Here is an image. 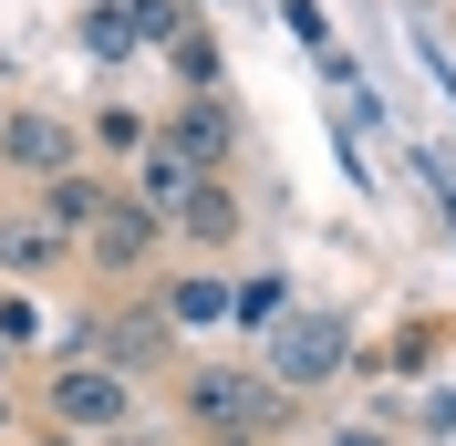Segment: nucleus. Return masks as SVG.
Segmentation results:
<instances>
[{
  "instance_id": "obj_1",
  "label": "nucleus",
  "mask_w": 456,
  "mask_h": 446,
  "mask_svg": "<svg viewBox=\"0 0 456 446\" xmlns=\"http://www.w3.org/2000/svg\"><path fill=\"white\" fill-rule=\"evenodd\" d=\"M187 416L218 446H259V436L290 425V394L270 384V374H198V384H187Z\"/></svg>"
},
{
  "instance_id": "obj_2",
  "label": "nucleus",
  "mask_w": 456,
  "mask_h": 446,
  "mask_svg": "<svg viewBox=\"0 0 456 446\" xmlns=\"http://www.w3.org/2000/svg\"><path fill=\"white\" fill-rule=\"evenodd\" d=\"M342 353H353V343H342L332 311H301V322H281V343H270V363H281L270 384L301 394V384H322V374H342Z\"/></svg>"
},
{
  "instance_id": "obj_3",
  "label": "nucleus",
  "mask_w": 456,
  "mask_h": 446,
  "mask_svg": "<svg viewBox=\"0 0 456 446\" xmlns=\"http://www.w3.org/2000/svg\"><path fill=\"white\" fill-rule=\"evenodd\" d=\"M53 416L73 425V436H114V425H125V374H104V363H62V374H53Z\"/></svg>"
},
{
  "instance_id": "obj_4",
  "label": "nucleus",
  "mask_w": 456,
  "mask_h": 446,
  "mask_svg": "<svg viewBox=\"0 0 456 446\" xmlns=\"http://www.w3.org/2000/svg\"><path fill=\"white\" fill-rule=\"evenodd\" d=\"M176 322L167 311H114V322H84V353H104V374H145V363H167Z\"/></svg>"
},
{
  "instance_id": "obj_5",
  "label": "nucleus",
  "mask_w": 456,
  "mask_h": 446,
  "mask_svg": "<svg viewBox=\"0 0 456 446\" xmlns=\"http://www.w3.org/2000/svg\"><path fill=\"white\" fill-rule=\"evenodd\" d=\"M84 239H94V260H104V270H135V260L156 250V219H145L135 197H104V208L84 219Z\"/></svg>"
},
{
  "instance_id": "obj_6",
  "label": "nucleus",
  "mask_w": 456,
  "mask_h": 446,
  "mask_svg": "<svg viewBox=\"0 0 456 446\" xmlns=\"http://www.w3.org/2000/svg\"><path fill=\"white\" fill-rule=\"evenodd\" d=\"M11 167L73 177V125H62V114H11Z\"/></svg>"
},
{
  "instance_id": "obj_7",
  "label": "nucleus",
  "mask_w": 456,
  "mask_h": 446,
  "mask_svg": "<svg viewBox=\"0 0 456 446\" xmlns=\"http://www.w3.org/2000/svg\"><path fill=\"white\" fill-rule=\"evenodd\" d=\"M228 136H239V125H228V104H187V114H176V136H167V156H176V167H218Z\"/></svg>"
},
{
  "instance_id": "obj_8",
  "label": "nucleus",
  "mask_w": 456,
  "mask_h": 446,
  "mask_svg": "<svg viewBox=\"0 0 456 446\" xmlns=\"http://www.w3.org/2000/svg\"><path fill=\"white\" fill-rule=\"evenodd\" d=\"M0 270H62V228L53 219H0Z\"/></svg>"
},
{
  "instance_id": "obj_9",
  "label": "nucleus",
  "mask_w": 456,
  "mask_h": 446,
  "mask_svg": "<svg viewBox=\"0 0 456 446\" xmlns=\"http://www.w3.org/2000/svg\"><path fill=\"white\" fill-rule=\"evenodd\" d=\"M187 187H198V167H176L167 145H156V156H145V177H135V208H145V219H176V208H187Z\"/></svg>"
},
{
  "instance_id": "obj_10",
  "label": "nucleus",
  "mask_w": 456,
  "mask_h": 446,
  "mask_svg": "<svg viewBox=\"0 0 456 446\" xmlns=\"http://www.w3.org/2000/svg\"><path fill=\"white\" fill-rule=\"evenodd\" d=\"M176 219H187V239H239V197H228V187H208V177H198Z\"/></svg>"
},
{
  "instance_id": "obj_11",
  "label": "nucleus",
  "mask_w": 456,
  "mask_h": 446,
  "mask_svg": "<svg viewBox=\"0 0 456 446\" xmlns=\"http://www.w3.org/2000/svg\"><path fill=\"white\" fill-rule=\"evenodd\" d=\"M94 208H104V187H94V177H53V187H42V219H53V228H84Z\"/></svg>"
},
{
  "instance_id": "obj_12",
  "label": "nucleus",
  "mask_w": 456,
  "mask_h": 446,
  "mask_svg": "<svg viewBox=\"0 0 456 446\" xmlns=\"http://www.w3.org/2000/svg\"><path fill=\"white\" fill-rule=\"evenodd\" d=\"M125 42H176V0H114Z\"/></svg>"
},
{
  "instance_id": "obj_13",
  "label": "nucleus",
  "mask_w": 456,
  "mask_h": 446,
  "mask_svg": "<svg viewBox=\"0 0 456 446\" xmlns=\"http://www.w3.org/2000/svg\"><path fill=\"white\" fill-rule=\"evenodd\" d=\"M218 311H228V291H218V280H176L167 322H218Z\"/></svg>"
},
{
  "instance_id": "obj_14",
  "label": "nucleus",
  "mask_w": 456,
  "mask_h": 446,
  "mask_svg": "<svg viewBox=\"0 0 456 446\" xmlns=\"http://www.w3.org/2000/svg\"><path fill=\"white\" fill-rule=\"evenodd\" d=\"M84 53H94V62H125L135 42H125V21H114V11H84Z\"/></svg>"
},
{
  "instance_id": "obj_15",
  "label": "nucleus",
  "mask_w": 456,
  "mask_h": 446,
  "mask_svg": "<svg viewBox=\"0 0 456 446\" xmlns=\"http://www.w3.org/2000/svg\"><path fill=\"white\" fill-rule=\"evenodd\" d=\"M228 311H239V322H281V280H239Z\"/></svg>"
},
{
  "instance_id": "obj_16",
  "label": "nucleus",
  "mask_w": 456,
  "mask_h": 446,
  "mask_svg": "<svg viewBox=\"0 0 456 446\" xmlns=\"http://www.w3.org/2000/svg\"><path fill=\"white\" fill-rule=\"evenodd\" d=\"M332 446H384V436H363V425H353V436H332Z\"/></svg>"
},
{
  "instance_id": "obj_17",
  "label": "nucleus",
  "mask_w": 456,
  "mask_h": 446,
  "mask_svg": "<svg viewBox=\"0 0 456 446\" xmlns=\"http://www.w3.org/2000/svg\"><path fill=\"white\" fill-rule=\"evenodd\" d=\"M114 446H156V436H114Z\"/></svg>"
},
{
  "instance_id": "obj_18",
  "label": "nucleus",
  "mask_w": 456,
  "mask_h": 446,
  "mask_svg": "<svg viewBox=\"0 0 456 446\" xmlns=\"http://www.w3.org/2000/svg\"><path fill=\"white\" fill-rule=\"evenodd\" d=\"M0 425H11V394H0Z\"/></svg>"
},
{
  "instance_id": "obj_19",
  "label": "nucleus",
  "mask_w": 456,
  "mask_h": 446,
  "mask_svg": "<svg viewBox=\"0 0 456 446\" xmlns=\"http://www.w3.org/2000/svg\"><path fill=\"white\" fill-rule=\"evenodd\" d=\"M0 363H11V353H0Z\"/></svg>"
}]
</instances>
